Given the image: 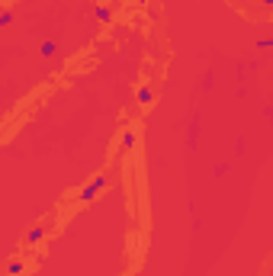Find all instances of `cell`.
<instances>
[{"instance_id": "6da1fadb", "label": "cell", "mask_w": 273, "mask_h": 276, "mask_svg": "<svg viewBox=\"0 0 273 276\" xmlns=\"http://www.w3.org/2000/svg\"><path fill=\"white\" fill-rule=\"evenodd\" d=\"M103 186H106V177H94V180H90V183L84 186V193H80V199H90V196H94V193H100Z\"/></svg>"}, {"instance_id": "7a4b0ae2", "label": "cell", "mask_w": 273, "mask_h": 276, "mask_svg": "<svg viewBox=\"0 0 273 276\" xmlns=\"http://www.w3.org/2000/svg\"><path fill=\"white\" fill-rule=\"evenodd\" d=\"M39 238H42V225H36V228L26 235V244H39Z\"/></svg>"}, {"instance_id": "3957f363", "label": "cell", "mask_w": 273, "mask_h": 276, "mask_svg": "<svg viewBox=\"0 0 273 276\" xmlns=\"http://www.w3.org/2000/svg\"><path fill=\"white\" fill-rule=\"evenodd\" d=\"M138 103H145V106H151V103H155V97H151V90H141V93H138Z\"/></svg>"}, {"instance_id": "277c9868", "label": "cell", "mask_w": 273, "mask_h": 276, "mask_svg": "<svg viewBox=\"0 0 273 276\" xmlns=\"http://www.w3.org/2000/svg\"><path fill=\"white\" fill-rule=\"evenodd\" d=\"M7 273H10V276L23 273V260H13V263H10V267H7Z\"/></svg>"}, {"instance_id": "5b68a950", "label": "cell", "mask_w": 273, "mask_h": 276, "mask_svg": "<svg viewBox=\"0 0 273 276\" xmlns=\"http://www.w3.org/2000/svg\"><path fill=\"white\" fill-rule=\"evenodd\" d=\"M97 16H100L103 23H109V16H113V13H109V7H97Z\"/></svg>"}, {"instance_id": "8992f818", "label": "cell", "mask_w": 273, "mask_h": 276, "mask_svg": "<svg viewBox=\"0 0 273 276\" xmlns=\"http://www.w3.org/2000/svg\"><path fill=\"white\" fill-rule=\"evenodd\" d=\"M13 23V13H10V10H3V13H0V26H10Z\"/></svg>"}, {"instance_id": "52a82bcc", "label": "cell", "mask_w": 273, "mask_h": 276, "mask_svg": "<svg viewBox=\"0 0 273 276\" xmlns=\"http://www.w3.org/2000/svg\"><path fill=\"white\" fill-rule=\"evenodd\" d=\"M42 55H55V42H42Z\"/></svg>"}, {"instance_id": "ba28073f", "label": "cell", "mask_w": 273, "mask_h": 276, "mask_svg": "<svg viewBox=\"0 0 273 276\" xmlns=\"http://www.w3.org/2000/svg\"><path fill=\"white\" fill-rule=\"evenodd\" d=\"M264 3H270V0H264Z\"/></svg>"}]
</instances>
